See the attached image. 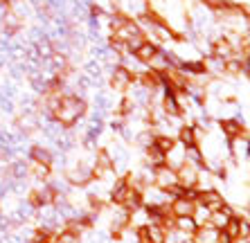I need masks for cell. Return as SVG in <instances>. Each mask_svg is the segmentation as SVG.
I'll use <instances>...</instances> for the list:
<instances>
[{
	"label": "cell",
	"mask_w": 250,
	"mask_h": 243,
	"mask_svg": "<svg viewBox=\"0 0 250 243\" xmlns=\"http://www.w3.org/2000/svg\"><path fill=\"white\" fill-rule=\"evenodd\" d=\"M196 202L198 205H203V207H208L209 212H216V209H221L223 205H226V198H223V194L216 189V187H212V189L198 191Z\"/></svg>",
	"instance_id": "cell-5"
},
{
	"label": "cell",
	"mask_w": 250,
	"mask_h": 243,
	"mask_svg": "<svg viewBox=\"0 0 250 243\" xmlns=\"http://www.w3.org/2000/svg\"><path fill=\"white\" fill-rule=\"evenodd\" d=\"M198 171H201V167H196V164H189V162H185L183 167L176 169V178H178V185H181L183 189H192V187H196Z\"/></svg>",
	"instance_id": "cell-7"
},
{
	"label": "cell",
	"mask_w": 250,
	"mask_h": 243,
	"mask_svg": "<svg viewBox=\"0 0 250 243\" xmlns=\"http://www.w3.org/2000/svg\"><path fill=\"white\" fill-rule=\"evenodd\" d=\"M0 212H2V205H0Z\"/></svg>",
	"instance_id": "cell-25"
},
{
	"label": "cell",
	"mask_w": 250,
	"mask_h": 243,
	"mask_svg": "<svg viewBox=\"0 0 250 243\" xmlns=\"http://www.w3.org/2000/svg\"><path fill=\"white\" fill-rule=\"evenodd\" d=\"M165 164H167L169 169H174V171L178 167H183V164H185V146L176 142V144L165 153Z\"/></svg>",
	"instance_id": "cell-11"
},
{
	"label": "cell",
	"mask_w": 250,
	"mask_h": 243,
	"mask_svg": "<svg viewBox=\"0 0 250 243\" xmlns=\"http://www.w3.org/2000/svg\"><path fill=\"white\" fill-rule=\"evenodd\" d=\"M29 160L39 162V164H45V167H52L54 164L52 151L47 149V146H43V144H34L32 149H29Z\"/></svg>",
	"instance_id": "cell-12"
},
{
	"label": "cell",
	"mask_w": 250,
	"mask_h": 243,
	"mask_svg": "<svg viewBox=\"0 0 250 243\" xmlns=\"http://www.w3.org/2000/svg\"><path fill=\"white\" fill-rule=\"evenodd\" d=\"M14 2H16V0H0V5H2V7H7V9H9V7H12Z\"/></svg>",
	"instance_id": "cell-22"
},
{
	"label": "cell",
	"mask_w": 250,
	"mask_h": 243,
	"mask_svg": "<svg viewBox=\"0 0 250 243\" xmlns=\"http://www.w3.org/2000/svg\"><path fill=\"white\" fill-rule=\"evenodd\" d=\"M219 131H221L223 140H228V142L239 138H248V128H246V124L239 117H223V120H219Z\"/></svg>",
	"instance_id": "cell-3"
},
{
	"label": "cell",
	"mask_w": 250,
	"mask_h": 243,
	"mask_svg": "<svg viewBox=\"0 0 250 243\" xmlns=\"http://www.w3.org/2000/svg\"><path fill=\"white\" fill-rule=\"evenodd\" d=\"M181 243H196V241H194V239H192V237H187V239H185V241H181Z\"/></svg>",
	"instance_id": "cell-23"
},
{
	"label": "cell",
	"mask_w": 250,
	"mask_h": 243,
	"mask_svg": "<svg viewBox=\"0 0 250 243\" xmlns=\"http://www.w3.org/2000/svg\"><path fill=\"white\" fill-rule=\"evenodd\" d=\"M230 243H237V241H230Z\"/></svg>",
	"instance_id": "cell-26"
},
{
	"label": "cell",
	"mask_w": 250,
	"mask_h": 243,
	"mask_svg": "<svg viewBox=\"0 0 250 243\" xmlns=\"http://www.w3.org/2000/svg\"><path fill=\"white\" fill-rule=\"evenodd\" d=\"M174 227L187 237H194V232H196V223H194L192 216H183V219H174Z\"/></svg>",
	"instance_id": "cell-17"
},
{
	"label": "cell",
	"mask_w": 250,
	"mask_h": 243,
	"mask_svg": "<svg viewBox=\"0 0 250 243\" xmlns=\"http://www.w3.org/2000/svg\"><path fill=\"white\" fill-rule=\"evenodd\" d=\"M176 144V138L174 135H163V133H156V138H153V146H156L160 153H167L171 146Z\"/></svg>",
	"instance_id": "cell-18"
},
{
	"label": "cell",
	"mask_w": 250,
	"mask_h": 243,
	"mask_svg": "<svg viewBox=\"0 0 250 243\" xmlns=\"http://www.w3.org/2000/svg\"><path fill=\"white\" fill-rule=\"evenodd\" d=\"M145 164L146 167H160V164H165V153H160L151 144L149 149H145Z\"/></svg>",
	"instance_id": "cell-16"
},
{
	"label": "cell",
	"mask_w": 250,
	"mask_h": 243,
	"mask_svg": "<svg viewBox=\"0 0 250 243\" xmlns=\"http://www.w3.org/2000/svg\"><path fill=\"white\" fill-rule=\"evenodd\" d=\"M52 237H54V234H52ZM52 237H50V239H47V241H41V243H52Z\"/></svg>",
	"instance_id": "cell-24"
},
{
	"label": "cell",
	"mask_w": 250,
	"mask_h": 243,
	"mask_svg": "<svg viewBox=\"0 0 250 243\" xmlns=\"http://www.w3.org/2000/svg\"><path fill=\"white\" fill-rule=\"evenodd\" d=\"M158 50H160V47H158L156 43H151V40L146 39V40H142V43H140V45L135 47L133 52H131V57H133L140 65H145V68H146V65H149V61H151V59L156 57Z\"/></svg>",
	"instance_id": "cell-8"
},
{
	"label": "cell",
	"mask_w": 250,
	"mask_h": 243,
	"mask_svg": "<svg viewBox=\"0 0 250 243\" xmlns=\"http://www.w3.org/2000/svg\"><path fill=\"white\" fill-rule=\"evenodd\" d=\"M86 113H88L86 99L79 97V95L63 93L61 99H59L57 108L50 113V120L54 124H59L61 128H72L82 117H86Z\"/></svg>",
	"instance_id": "cell-1"
},
{
	"label": "cell",
	"mask_w": 250,
	"mask_h": 243,
	"mask_svg": "<svg viewBox=\"0 0 250 243\" xmlns=\"http://www.w3.org/2000/svg\"><path fill=\"white\" fill-rule=\"evenodd\" d=\"M108 83H111V88L115 90V93L124 95V93H128V90H131V86L135 83V75L131 72V70L124 68V65H113Z\"/></svg>",
	"instance_id": "cell-2"
},
{
	"label": "cell",
	"mask_w": 250,
	"mask_h": 243,
	"mask_svg": "<svg viewBox=\"0 0 250 243\" xmlns=\"http://www.w3.org/2000/svg\"><path fill=\"white\" fill-rule=\"evenodd\" d=\"M219 234H221V232L214 230L212 225H203V227H196L192 239L196 243H219Z\"/></svg>",
	"instance_id": "cell-13"
},
{
	"label": "cell",
	"mask_w": 250,
	"mask_h": 243,
	"mask_svg": "<svg viewBox=\"0 0 250 243\" xmlns=\"http://www.w3.org/2000/svg\"><path fill=\"white\" fill-rule=\"evenodd\" d=\"M230 216H234V209L230 207V205H223L221 209H216V212H209V221H208V225H212L214 230L221 232L223 225H226L228 221H230Z\"/></svg>",
	"instance_id": "cell-10"
},
{
	"label": "cell",
	"mask_w": 250,
	"mask_h": 243,
	"mask_svg": "<svg viewBox=\"0 0 250 243\" xmlns=\"http://www.w3.org/2000/svg\"><path fill=\"white\" fill-rule=\"evenodd\" d=\"M178 185V178H176V171L169 169L167 164H160V167H153V187L158 189H169V187Z\"/></svg>",
	"instance_id": "cell-6"
},
{
	"label": "cell",
	"mask_w": 250,
	"mask_h": 243,
	"mask_svg": "<svg viewBox=\"0 0 250 243\" xmlns=\"http://www.w3.org/2000/svg\"><path fill=\"white\" fill-rule=\"evenodd\" d=\"M52 243H83V237L70 227H61L59 232H54Z\"/></svg>",
	"instance_id": "cell-14"
},
{
	"label": "cell",
	"mask_w": 250,
	"mask_h": 243,
	"mask_svg": "<svg viewBox=\"0 0 250 243\" xmlns=\"http://www.w3.org/2000/svg\"><path fill=\"white\" fill-rule=\"evenodd\" d=\"M201 2H203V7L212 9V12H219V9L223 7V2H226V0H201Z\"/></svg>",
	"instance_id": "cell-21"
},
{
	"label": "cell",
	"mask_w": 250,
	"mask_h": 243,
	"mask_svg": "<svg viewBox=\"0 0 250 243\" xmlns=\"http://www.w3.org/2000/svg\"><path fill=\"white\" fill-rule=\"evenodd\" d=\"M18 27H21V18H18L14 12H7V16H5V29L9 32V34H14Z\"/></svg>",
	"instance_id": "cell-20"
},
{
	"label": "cell",
	"mask_w": 250,
	"mask_h": 243,
	"mask_svg": "<svg viewBox=\"0 0 250 243\" xmlns=\"http://www.w3.org/2000/svg\"><path fill=\"white\" fill-rule=\"evenodd\" d=\"M192 219H194V223H196V227L208 225V221H209V209H208V207H203V205H198V202H196V207H194Z\"/></svg>",
	"instance_id": "cell-19"
},
{
	"label": "cell",
	"mask_w": 250,
	"mask_h": 243,
	"mask_svg": "<svg viewBox=\"0 0 250 243\" xmlns=\"http://www.w3.org/2000/svg\"><path fill=\"white\" fill-rule=\"evenodd\" d=\"M221 234L228 239V241H234V239L241 234V216H230V221L223 225Z\"/></svg>",
	"instance_id": "cell-15"
},
{
	"label": "cell",
	"mask_w": 250,
	"mask_h": 243,
	"mask_svg": "<svg viewBox=\"0 0 250 243\" xmlns=\"http://www.w3.org/2000/svg\"><path fill=\"white\" fill-rule=\"evenodd\" d=\"M194 207H196V201H187V198H174L169 202V214L174 219H183V216H192Z\"/></svg>",
	"instance_id": "cell-9"
},
{
	"label": "cell",
	"mask_w": 250,
	"mask_h": 243,
	"mask_svg": "<svg viewBox=\"0 0 250 243\" xmlns=\"http://www.w3.org/2000/svg\"><path fill=\"white\" fill-rule=\"evenodd\" d=\"M237 54V45H234L230 36H214L212 43H209V57H216L226 61V59H232Z\"/></svg>",
	"instance_id": "cell-4"
}]
</instances>
